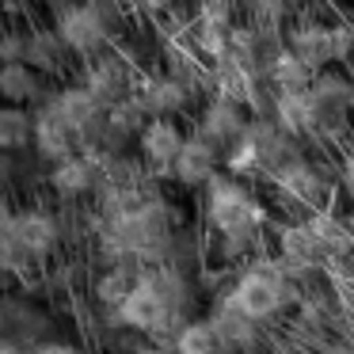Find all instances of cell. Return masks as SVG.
Masks as SVG:
<instances>
[{"label": "cell", "mask_w": 354, "mask_h": 354, "mask_svg": "<svg viewBox=\"0 0 354 354\" xmlns=\"http://www.w3.org/2000/svg\"><path fill=\"white\" fill-rule=\"evenodd\" d=\"M46 183L57 198L77 202V198H84V194H92L103 187V168L88 153H73V156H65V160L50 164Z\"/></svg>", "instance_id": "obj_13"}, {"label": "cell", "mask_w": 354, "mask_h": 354, "mask_svg": "<svg viewBox=\"0 0 354 354\" xmlns=\"http://www.w3.org/2000/svg\"><path fill=\"white\" fill-rule=\"evenodd\" d=\"M313 145H346L354 126V80L346 77V69H324L316 73L313 88Z\"/></svg>", "instance_id": "obj_2"}, {"label": "cell", "mask_w": 354, "mask_h": 354, "mask_svg": "<svg viewBox=\"0 0 354 354\" xmlns=\"http://www.w3.org/2000/svg\"><path fill=\"white\" fill-rule=\"evenodd\" d=\"M138 80H141V73L133 69L118 50H107L103 57L88 62L84 73H80V84H84L107 111L118 107L122 100H130V95L138 92Z\"/></svg>", "instance_id": "obj_7"}, {"label": "cell", "mask_w": 354, "mask_h": 354, "mask_svg": "<svg viewBox=\"0 0 354 354\" xmlns=\"http://www.w3.org/2000/svg\"><path fill=\"white\" fill-rule=\"evenodd\" d=\"M50 27L62 35L69 54L84 65L95 62V57H103L107 50H115V39H111V31L103 27V19L92 12L88 0H77V4H69L65 12H57V16L50 19Z\"/></svg>", "instance_id": "obj_4"}, {"label": "cell", "mask_w": 354, "mask_h": 354, "mask_svg": "<svg viewBox=\"0 0 354 354\" xmlns=\"http://www.w3.org/2000/svg\"><path fill=\"white\" fill-rule=\"evenodd\" d=\"M73 153H80V138L62 118V111L54 103V92H50V100L35 107V156L42 164H57Z\"/></svg>", "instance_id": "obj_11"}, {"label": "cell", "mask_w": 354, "mask_h": 354, "mask_svg": "<svg viewBox=\"0 0 354 354\" xmlns=\"http://www.w3.org/2000/svg\"><path fill=\"white\" fill-rule=\"evenodd\" d=\"M0 153H35V111L0 103Z\"/></svg>", "instance_id": "obj_18"}, {"label": "cell", "mask_w": 354, "mask_h": 354, "mask_svg": "<svg viewBox=\"0 0 354 354\" xmlns=\"http://www.w3.org/2000/svg\"><path fill=\"white\" fill-rule=\"evenodd\" d=\"M187 133L191 130H183L179 118H149L145 122V130L138 133V160L149 168L153 179H171V168L187 145Z\"/></svg>", "instance_id": "obj_8"}, {"label": "cell", "mask_w": 354, "mask_h": 354, "mask_svg": "<svg viewBox=\"0 0 354 354\" xmlns=\"http://www.w3.org/2000/svg\"><path fill=\"white\" fill-rule=\"evenodd\" d=\"M0 354H27V346L16 339H0Z\"/></svg>", "instance_id": "obj_27"}, {"label": "cell", "mask_w": 354, "mask_h": 354, "mask_svg": "<svg viewBox=\"0 0 354 354\" xmlns=\"http://www.w3.org/2000/svg\"><path fill=\"white\" fill-rule=\"evenodd\" d=\"M133 95H138V103L145 107L149 118H183L187 111H194V103H198V95H194L183 80H176L164 69L141 73Z\"/></svg>", "instance_id": "obj_10"}, {"label": "cell", "mask_w": 354, "mask_h": 354, "mask_svg": "<svg viewBox=\"0 0 354 354\" xmlns=\"http://www.w3.org/2000/svg\"><path fill=\"white\" fill-rule=\"evenodd\" d=\"M286 50L297 54L313 73L335 69V19H320L316 12H297L286 27Z\"/></svg>", "instance_id": "obj_5"}, {"label": "cell", "mask_w": 354, "mask_h": 354, "mask_svg": "<svg viewBox=\"0 0 354 354\" xmlns=\"http://www.w3.org/2000/svg\"><path fill=\"white\" fill-rule=\"evenodd\" d=\"M16 217H19V232H24L31 259L42 263L46 255H54V248L62 244V217L46 206H24L16 209Z\"/></svg>", "instance_id": "obj_17"}, {"label": "cell", "mask_w": 354, "mask_h": 354, "mask_svg": "<svg viewBox=\"0 0 354 354\" xmlns=\"http://www.w3.org/2000/svg\"><path fill=\"white\" fill-rule=\"evenodd\" d=\"M351 4H354V0H351Z\"/></svg>", "instance_id": "obj_32"}, {"label": "cell", "mask_w": 354, "mask_h": 354, "mask_svg": "<svg viewBox=\"0 0 354 354\" xmlns=\"http://www.w3.org/2000/svg\"><path fill=\"white\" fill-rule=\"evenodd\" d=\"M290 297H293L290 278L282 274L278 263H252V267H244L232 278V290H229V301L248 316V320L259 324V328L274 320Z\"/></svg>", "instance_id": "obj_3"}, {"label": "cell", "mask_w": 354, "mask_h": 354, "mask_svg": "<svg viewBox=\"0 0 354 354\" xmlns=\"http://www.w3.org/2000/svg\"><path fill=\"white\" fill-rule=\"evenodd\" d=\"M202 209H206V221L214 229L217 244H221L225 259H244L255 248V240H259L263 221H267L259 194L244 179L229 176V171H221L202 191Z\"/></svg>", "instance_id": "obj_1"}, {"label": "cell", "mask_w": 354, "mask_h": 354, "mask_svg": "<svg viewBox=\"0 0 354 354\" xmlns=\"http://www.w3.org/2000/svg\"><path fill=\"white\" fill-rule=\"evenodd\" d=\"M270 183H274V191L282 194L286 202H297L308 214L324 209V202H328V194H331L328 168H324L320 160H313L308 153L297 156L293 164H286V168H278L274 176H270Z\"/></svg>", "instance_id": "obj_6"}, {"label": "cell", "mask_w": 354, "mask_h": 354, "mask_svg": "<svg viewBox=\"0 0 354 354\" xmlns=\"http://www.w3.org/2000/svg\"><path fill=\"white\" fill-rule=\"evenodd\" d=\"M133 354H176L171 346H141V351H133Z\"/></svg>", "instance_id": "obj_29"}, {"label": "cell", "mask_w": 354, "mask_h": 354, "mask_svg": "<svg viewBox=\"0 0 354 354\" xmlns=\"http://www.w3.org/2000/svg\"><path fill=\"white\" fill-rule=\"evenodd\" d=\"M27 31H31V27H24V24L0 27V65L27 62Z\"/></svg>", "instance_id": "obj_23"}, {"label": "cell", "mask_w": 354, "mask_h": 354, "mask_svg": "<svg viewBox=\"0 0 354 354\" xmlns=\"http://www.w3.org/2000/svg\"><path fill=\"white\" fill-rule=\"evenodd\" d=\"M313 80H316V73L308 69L297 54H290V50H282V54L274 57V65H270V73H267V84L274 88V92H308Z\"/></svg>", "instance_id": "obj_20"}, {"label": "cell", "mask_w": 354, "mask_h": 354, "mask_svg": "<svg viewBox=\"0 0 354 354\" xmlns=\"http://www.w3.org/2000/svg\"><path fill=\"white\" fill-rule=\"evenodd\" d=\"M225 171V156L209 145L202 133H187V145L179 153L176 168H171V183L187 187V191H206L217 176Z\"/></svg>", "instance_id": "obj_12"}, {"label": "cell", "mask_w": 354, "mask_h": 354, "mask_svg": "<svg viewBox=\"0 0 354 354\" xmlns=\"http://www.w3.org/2000/svg\"><path fill=\"white\" fill-rule=\"evenodd\" d=\"M240 12H244V24H252L255 31L286 35V27L297 16V4L293 0H244Z\"/></svg>", "instance_id": "obj_19"}, {"label": "cell", "mask_w": 354, "mask_h": 354, "mask_svg": "<svg viewBox=\"0 0 354 354\" xmlns=\"http://www.w3.org/2000/svg\"><path fill=\"white\" fill-rule=\"evenodd\" d=\"M343 69H346V77H351V80H354V57H351V62H346V65H343Z\"/></svg>", "instance_id": "obj_30"}, {"label": "cell", "mask_w": 354, "mask_h": 354, "mask_svg": "<svg viewBox=\"0 0 354 354\" xmlns=\"http://www.w3.org/2000/svg\"><path fill=\"white\" fill-rule=\"evenodd\" d=\"M31 354H88V351L73 339H46V343H35Z\"/></svg>", "instance_id": "obj_26"}, {"label": "cell", "mask_w": 354, "mask_h": 354, "mask_svg": "<svg viewBox=\"0 0 354 354\" xmlns=\"http://www.w3.org/2000/svg\"><path fill=\"white\" fill-rule=\"evenodd\" d=\"M171 351L176 354H225V346H221V339H217L214 324L202 316V320H187L183 328L176 331Z\"/></svg>", "instance_id": "obj_21"}, {"label": "cell", "mask_w": 354, "mask_h": 354, "mask_svg": "<svg viewBox=\"0 0 354 354\" xmlns=\"http://www.w3.org/2000/svg\"><path fill=\"white\" fill-rule=\"evenodd\" d=\"M77 62V57L69 54V46L62 42V35L54 31L50 24H31V31H27V65H31L35 73H42V77H62L69 65Z\"/></svg>", "instance_id": "obj_15"}, {"label": "cell", "mask_w": 354, "mask_h": 354, "mask_svg": "<svg viewBox=\"0 0 354 354\" xmlns=\"http://www.w3.org/2000/svg\"><path fill=\"white\" fill-rule=\"evenodd\" d=\"M305 225H308V232H313V240H316L320 252H339V248H346V240H351V225L339 221L331 209H316V214H308Z\"/></svg>", "instance_id": "obj_22"}, {"label": "cell", "mask_w": 354, "mask_h": 354, "mask_svg": "<svg viewBox=\"0 0 354 354\" xmlns=\"http://www.w3.org/2000/svg\"><path fill=\"white\" fill-rule=\"evenodd\" d=\"M351 19H354V16H351Z\"/></svg>", "instance_id": "obj_33"}, {"label": "cell", "mask_w": 354, "mask_h": 354, "mask_svg": "<svg viewBox=\"0 0 354 354\" xmlns=\"http://www.w3.org/2000/svg\"><path fill=\"white\" fill-rule=\"evenodd\" d=\"M248 126H252V111L248 107H240V103H232V100H217V95H209V100L198 107V115H194L191 130L202 133V138L225 156L248 133Z\"/></svg>", "instance_id": "obj_9"}, {"label": "cell", "mask_w": 354, "mask_h": 354, "mask_svg": "<svg viewBox=\"0 0 354 354\" xmlns=\"http://www.w3.org/2000/svg\"><path fill=\"white\" fill-rule=\"evenodd\" d=\"M198 4H217V8H229V12H236L244 0H198Z\"/></svg>", "instance_id": "obj_28"}, {"label": "cell", "mask_w": 354, "mask_h": 354, "mask_svg": "<svg viewBox=\"0 0 354 354\" xmlns=\"http://www.w3.org/2000/svg\"><path fill=\"white\" fill-rule=\"evenodd\" d=\"M206 320L214 324V331H217V339H221L225 354H248V351H255V339H259V324L248 320V316L229 301V293H225V297L217 301L214 308H209Z\"/></svg>", "instance_id": "obj_14"}, {"label": "cell", "mask_w": 354, "mask_h": 354, "mask_svg": "<svg viewBox=\"0 0 354 354\" xmlns=\"http://www.w3.org/2000/svg\"><path fill=\"white\" fill-rule=\"evenodd\" d=\"M335 176H339V187L354 198V138L346 145H339V160H335Z\"/></svg>", "instance_id": "obj_24"}, {"label": "cell", "mask_w": 354, "mask_h": 354, "mask_svg": "<svg viewBox=\"0 0 354 354\" xmlns=\"http://www.w3.org/2000/svg\"><path fill=\"white\" fill-rule=\"evenodd\" d=\"M54 88L46 84L42 73H35L27 62L16 65H0V103H12V107H39L50 100Z\"/></svg>", "instance_id": "obj_16"}, {"label": "cell", "mask_w": 354, "mask_h": 354, "mask_svg": "<svg viewBox=\"0 0 354 354\" xmlns=\"http://www.w3.org/2000/svg\"><path fill=\"white\" fill-rule=\"evenodd\" d=\"M176 4L179 0H130V8H133V16H149V19H168L171 12H176Z\"/></svg>", "instance_id": "obj_25"}, {"label": "cell", "mask_w": 354, "mask_h": 354, "mask_svg": "<svg viewBox=\"0 0 354 354\" xmlns=\"http://www.w3.org/2000/svg\"><path fill=\"white\" fill-rule=\"evenodd\" d=\"M346 225H351V232H354V217H351V221H346Z\"/></svg>", "instance_id": "obj_31"}]
</instances>
